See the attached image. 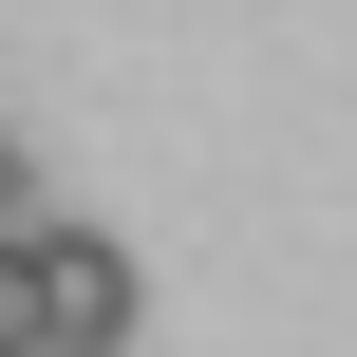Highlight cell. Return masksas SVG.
Listing matches in <instances>:
<instances>
[{
  "label": "cell",
  "instance_id": "cell-2",
  "mask_svg": "<svg viewBox=\"0 0 357 357\" xmlns=\"http://www.w3.org/2000/svg\"><path fill=\"white\" fill-rule=\"evenodd\" d=\"M38 207H56V188H38V132L0 113V226H38Z\"/></svg>",
  "mask_w": 357,
  "mask_h": 357
},
{
  "label": "cell",
  "instance_id": "cell-3",
  "mask_svg": "<svg viewBox=\"0 0 357 357\" xmlns=\"http://www.w3.org/2000/svg\"><path fill=\"white\" fill-rule=\"evenodd\" d=\"M0 357H19V226H0Z\"/></svg>",
  "mask_w": 357,
  "mask_h": 357
},
{
  "label": "cell",
  "instance_id": "cell-1",
  "mask_svg": "<svg viewBox=\"0 0 357 357\" xmlns=\"http://www.w3.org/2000/svg\"><path fill=\"white\" fill-rule=\"evenodd\" d=\"M132 320H151L132 245L75 226V207H38V226H19V339H132Z\"/></svg>",
  "mask_w": 357,
  "mask_h": 357
}]
</instances>
